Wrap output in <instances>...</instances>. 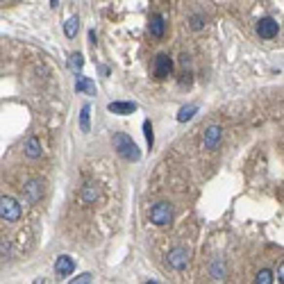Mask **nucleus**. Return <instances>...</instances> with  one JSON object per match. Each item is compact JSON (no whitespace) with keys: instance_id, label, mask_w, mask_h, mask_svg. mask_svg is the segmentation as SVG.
Masks as SVG:
<instances>
[{"instance_id":"1","label":"nucleus","mask_w":284,"mask_h":284,"mask_svg":"<svg viewBox=\"0 0 284 284\" xmlns=\"http://www.w3.org/2000/svg\"><path fill=\"white\" fill-rule=\"evenodd\" d=\"M114 148L119 152L123 159L127 162H139L141 159V152H139V145L132 141V137H127L125 132H116L114 134Z\"/></svg>"},{"instance_id":"3","label":"nucleus","mask_w":284,"mask_h":284,"mask_svg":"<svg viewBox=\"0 0 284 284\" xmlns=\"http://www.w3.org/2000/svg\"><path fill=\"white\" fill-rule=\"evenodd\" d=\"M150 221L155 225H159V227L162 225H168L173 221V205L171 203H164V200L162 203H155L150 207Z\"/></svg>"},{"instance_id":"25","label":"nucleus","mask_w":284,"mask_h":284,"mask_svg":"<svg viewBox=\"0 0 284 284\" xmlns=\"http://www.w3.org/2000/svg\"><path fill=\"white\" fill-rule=\"evenodd\" d=\"M278 278H280V282H282V284H284V264H282V266H280V271H278Z\"/></svg>"},{"instance_id":"18","label":"nucleus","mask_w":284,"mask_h":284,"mask_svg":"<svg viewBox=\"0 0 284 284\" xmlns=\"http://www.w3.org/2000/svg\"><path fill=\"white\" fill-rule=\"evenodd\" d=\"M89 112H91L89 105H84L82 112H80V130H82V132H89Z\"/></svg>"},{"instance_id":"23","label":"nucleus","mask_w":284,"mask_h":284,"mask_svg":"<svg viewBox=\"0 0 284 284\" xmlns=\"http://www.w3.org/2000/svg\"><path fill=\"white\" fill-rule=\"evenodd\" d=\"M71 284H91V273H82L75 280H71Z\"/></svg>"},{"instance_id":"9","label":"nucleus","mask_w":284,"mask_h":284,"mask_svg":"<svg viewBox=\"0 0 284 284\" xmlns=\"http://www.w3.org/2000/svg\"><path fill=\"white\" fill-rule=\"evenodd\" d=\"M107 109L112 114H121V116H127V114L137 112V102H123V100H116V102H109Z\"/></svg>"},{"instance_id":"22","label":"nucleus","mask_w":284,"mask_h":284,"mask_svg":"<svg viewBox=\"0 0 284 284\" xmlns=\"http://www.w3.org/2000/svg\"><path fill=\"white\" fill-rule=\"evenodd\" d=\"M143 132H145V141H148V145L155 143V134H152V125L150 121H143Z\"/></svg>"},{"instance_id":"26","label":"nucleus","mask_w":284,"mask_h":284,"mask_svg":"<svg viewBox=\"0 0 284 284\" xmlns=\"http://www.w3.org/2000/svg\"><path fill=\"white\" fill-rule=\"evenodd\" d=\"M34 284H43V280H34Z\"/></svg>"},{"instance_id":"2","label":"nucleus","mask_w":284,"mask_h":284,"mask_svg":"<svg viewBox=\"0 0 284 284\" xmlns=\"http://www.w3.org/2000/svg\"><path fill=\"white\" fill-rule=\"evenodd\" d=\"M0 216H2L5 223H16L20 218L19 200L12 198V196H2V200H0Z\"/></svg>"},{"instance_id":"17","label":"nucleus","mask_w":284,"mask_h":284,"mask_svg":"<svg viewBox=\"0 0 284 284\" xmlns=\"http://www.w3.org/2000/svg\"><path fill=\"white\" fill-rule=\"evenodd\" d=\"M68 66H71V71H82V66H84V57L80 53H73L71 57H68Z\"/></svg>"},{"instance_id":"21","label":"nucleus","mask_w":284,"mask_h":284,"mask_svg":"<svg viewBox=\"0 0 284 284\" xmlns=\"http://www.w3.org/2000/svg\"><path fill=\"white\" fill-rule=\"evenodd\" d=\"M212 275L216 280H221L225 275V264H223V259H216V262H214L212 264Z\"/></svg>"},{"instance_id":"10","label":"nucleus","mask_w":284,"mask_h":284,"mask_svg":"<svg viewBox=\"0 0 284 284\" xmlns=\"http://www.w3.org/2000/svg\"><path fill=\"white\" fill-rule=\"evenodd\" d=\"M55 271L66 278V275H71V273L75 271V262H73L68 255H60V259L55 262Z\"/></svg>"},{"instance_id":"16","label":"nucleus","mask_w":284,"mask_h":284,"mask_svg":"<svg viewBox=\"0 0 284 284\" xmlns=\"http://www.w3.org/2000/svg\"><path fill=\"white\" fill-rule=\"evenodd\" d=\"M75 89H78V91H89V93L96 91L93 82L89 78H84V75H80V78H78V82H75Z\"/></svg>"},{"instance_id":"24","label":"nucleus","mask_w":284,"mask_h":284,"mask_svg":"<svg viewBox=\"0 0 284 284\" xmlns=\"http://www.w3.org/2000/svg\"><path fill=\"white\" fill-rule=\"evenodd\" d=\"M2 257H9V243H7V241H2Z\"/></svg>"},{"instance_id":"27","label":"nucleus","mask_w":284,"mask_h":284,"mask_svg":"<svg viewBox=\"0 0 284 284\" xmlns=\"http://www.w3.org/2000/svg\"><path fill=\"white\" fill-rule=\"evenodd\" d=\"M145 284H159V282H145Z\"/></svg>"},{"instance_id":"8","label":"nucleus","mask_w":284,"mask_h":284,"mask_svg":"<svg viewBox=\"0 0 284 284\" xmlns=\"http://www.w3.org/2000/svg\"><path fill=\"white\" fill-rule=\"evenodd\" d=\"M221 137H223V130L218 125H209L205 130V134H203V145H205L207 150H214L221 143Z\"/></svg>"},{"instance_id":"20","label":"nucleus","mask_w":284,"mask_h":284,"mask_svg":"<svg viewBox=\"0 0 284 284\" xmlns=\"http://www.w3.org/2000/svg\"><path fill=\"white\" fill-rule=\"evenodd\" d=\"M189 23H191V30H203L207 23V19L203 16V14H193L191 19H189Z\"/></svg>"},{"instance_id":"11","label":"nucleus","mask_w":284,"mask_h":284,"mask_svg":"<svg viewBox=\"0 0 284 284\" xmlns=\"http://www.w3.org/2000/svg\"><path fill=\"white\" fill-rule=\"evenodd\" d=\"M148 30L155 39H162L164 37V16L162 14H152L150 16V23H148Z\"/></svg>"},{"instance_id":"12","label":"nucleus","mask_w":284,"mask_h":284,"mask_svg":"<svg viewBox=\"0 0 284 284\" xmlns=\"http://www.w3.org/2000/svg\"><path fill=\"white\" fill-rule=\"evenodd\" d=\"M25 155L30 159H37L43 155V148H41V141L37 139V137H30V139L25 141Z\"/></svg>"},{"instance_id":"19","label":"nucleus","mask_w":284,"mask_h":284,"mask_svg":"<svg viewBox=\"0 0 284 284\" xmlns=\"http://www.w3.org/2000/svg\"><path fill=\"white\" fill-rule=\"evenodd\" d=\"M255 284H273V273L268 271V268H262V271L257 273V280H255Z\"/></svg>"},{"instance_id":"15","label":"nucleus","mask_w":284,"mask_h":284,"mask_svg":"<svg viewBox=\"0 0 284 284\" xmlns=\"http://www.w3.org/2000/svg\"><path fill=\"white\" fill-rule=\"evenodd\" d=\"M196 112H198V107H196V105L182 107V109L178 112V121H180V123H186V121L193 119V114H196Z\"/></svg>"},{"instance_id":"5","label":"nucleus","mask_w":284,"mask_h":284,"mask_svg":"<svg viewBox=\"0 0 284 284\" xmlns=\"http://www.w3.org/2000/svg\"><path fill=\"white\" fill-rule=\"evenodd\" d=\"M166 259H168V266H173L175 271H184L186 264H189V250L186 248H173Z\"/></svg>"},{"instance_id":"13","label":"nucleus","mask_w":284,"mask_h":284,"mask_svg":"<svg viewBox=\"0 0 284 284\" xmlns=\"http://www.w3.org/2000/svg\"><path fill=\"white\" fill-rule=\"evenodd\" d=\"M78 30H80V19L78 16H71V19L64 23V34H66L68 39H73V37L78 34Z\"/></svg>"},{"instance_id":"6","label":"nucleus","mask_w":284,"mask_h":284,"mask_svg":"<svg viewBox=\"0 0 284 284\" xmlns=\"http://www.w3.org/2000/svg\"><path fill=\"white\" fill-rule=\"evenodd\" d=\"M278 32H280L278 20L271 19V16H266V19H262L257 23V34L262 39H273V37H278Z\"/></svg>"},{"instance_id":"14","label":"nucleus","mask_w":284,"mask_h":284,"mask_svg":"<svg viewBox=\"0 0 284 284\" xmlns=\"http://www.w3.org/2000/svg\"><path fill=\"white\" fill-rule=\"evenodd\" d=\"M96 198H98V186L86 184L84 189H82V200H84V203H96Z\"/></svg>"},{"instance_id":"4","label":"nucleus","mask_w":284,"mask_h":284,"mask_svg":"<svg viewBox=\"0 0 284 284\" xmlns=\"http://www.w3.org/2000/svg\"><path fill=\"white\" fill-rule=\"evenodd\" d=\"M173 71V60L168 55H157L155 61H152V73H155V78L157 80H166L171 75Z\"/></svg>"},{"instance_id":"7","label":"nucleus","mask_w":284,"mask_h":284,"mask_svg":"<svg viewBox=\"0 0 284 284\" xmlns=\"http://www.w3.org/2000/svg\"><path fill=\"white\" fill-rule=\"evenodd\" d=\"M23 196H25L27 203H39L41 196H43V182L41 180H30L23 186Z\"/></svg>"}]
</instances>
